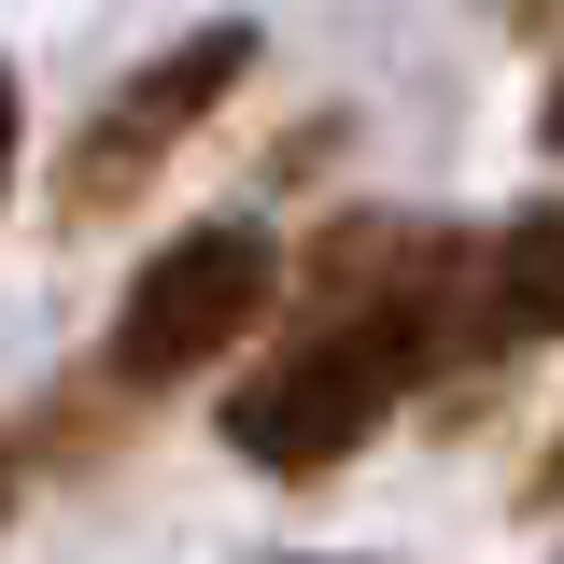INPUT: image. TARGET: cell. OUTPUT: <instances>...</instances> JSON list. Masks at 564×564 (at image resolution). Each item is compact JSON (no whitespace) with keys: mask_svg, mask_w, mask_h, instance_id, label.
<instances>
[{"mask_svg":"<svg viewBox=\"0 0 564 564\" xmlns=\"http://www.w3.org/2000/svg\"><path fill=\"white\" fill-rule=\"evenodd\" d=\"M452 311H466V269H452L437 226H325V254H311V325H296L269 367H240L226 452L269 466V480L352 466V452L395 423V395L452 352Z\"/></svg>","mask_w":564,"mask_h":564,"instance_id":"6da1fadb","label":"cell"},{"mask_svg":"<svg viewBox=\"0 0 564 564\" xmlns=\"http://www.w3.org/2000/svg\"><path fill=\"white\" fill-rule=\"evenodd\" d=\"M452 339H564V198L508 212L480 254V296L452 311Z\"/></svg>","mask_w":564,"mask_h":564,"instance_id":"277c9868","label":"cell"},{"mask_svg":"<svg viewBox=\"0 0 564 564\" xmlns=\"http://www.w3.org/2000/svg\"><path fill=\"white\" fill-rule=\"evenodd\" d=\"M0 508H14V466H0Z\"/></svg>","mask_w":564,"mask_h":564,"instance_id":"ba28073f","label":"cell"},{"mask_svg":"<svg viewBox=\"0 0 564 564\" xmlns=\"http://www.w3.org/2000/svg\"><path fill=\"white\" fill-rule=\"evenodd\" d=\"M0 184H14V70H0Z\"/></svg>","mask_w":564,"mask_h":564,"instance_id":"5b68a950","label":"cell"},{"mask_svg":"<svg viewBox=\"0 0 564 564\" xmlns=\"http://www.w3.org/2000/svg\"><path fill=\"white\" fill-rule=\"evenodd\" d=\"M269 226H184V240H155L128 269V311H113V381H141V395H170V381H198L212 352H240V325L269 311Z\"/></svg>","mask_w":564,"mask_h":564,"instance_id":"7a4b0ae2","label":"cell"},{"mask_svg":"<svg viewBox=\"0 0 564 564\" xmlns=\"http://www.w3.org/2000/svg\"><path fill=\"white\" fill-rule=\"evenodd\" d=\"M536 494H551V508H564V423H551V480H536Z\"/></svg>","mask_w":564,"mask_h":564,"instance_id":"8992f818","label":"cell"},{"mask_svg":"<svg viewBox=\"0 0 564 564\" xmlns=\"http://www.w3.org/2000/svg\"><path fill=\"white\" fill-rule=\"evenodd\" d=\"M551 141H564V70H551Z\"/></svg>","mask_w":564,"mask_h":564,"instance_id":"52a82bcc","label":"cell"},{"mask_svg":"<svg viewBox=\"0 0 564 564\" xmlns=\"http://www.w3.org/2000/svg\"><path fill=\"white\" fill-rule=\"evenodd\" d=\"M254 70V29L226 14V29H198V43H170L155 70H128L113 99H99V128L70 141V212H113V198H141L170 155H184V128H198L212 99Z\"/></svg>","mask_w":564,"mask_h":564,"instance_id":"3957f363","label":"cell"}]
</instances>
